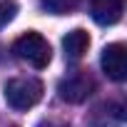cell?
<instances>
[{
	"instance_id": "obj_4",
	"label": "cell",
	"mask_w": 127,
	"mask_h": 127,
	"mask_svg": "<svg viewBox=\"0 0 127 127\" xmlns=\"http://www.w3.org/2000/svg\"><path fill=\"white\" fill-rule=\"evenodd\" d=\"M100 65L105 70V75L115 82H122L127 77V47L122 42H112L102 50L100 55Z\"/></svg>"
},
{
	"instance_id": "obj_1",
	"label": "cell",
	"mask_w": 127,
	"mask_h": 127,
	"mask_svg": "<svg viewBox=\"0 0 127 127\" xmlns=\"http://www.w3.org/2000/svg\"><path fill=\"white\" fill-rule=\"evenodd\" d=\"M42 92H45V87H42V82L37 77H13L3 87L5 102L13 110H30V107H35L42 100Z\"/></svg>"
},
{
	"instance_id": "obj_2",
	"label": "cell",
	"mask_w": 127,
	"mask_h": 127,
	"mask_svg": "<svg viewBox=\"0 0 127 127\" xmlns=\"http://www.w3.org/2000/svg\"><path fill=\"white\" fill-rule=\"evenodd\" d=\"M13 52L15 57H20L23 62H28V65H32L35 70H42L47 67V62L52 57V50H50V42L40 35V32H25L20 35L15 42H13Z\"/></svg>"
},
{
	"instance_id": "obj_6",
	"label": "cell",
	"mask_w": 127,
	"mask_h": 127,
	"mask_svg": "<svg viewBox=\"0 0 127 127\" xmlns=\"http://www.w3.org/2000/svg\"><path fill=\"white\" fill-rule=\"evenodd\" d=\"M90 47V35L82 30V28H75L70 30L65 37H62V50H65V60L70 62H77Z\"/></svg>"
},
{
	"instance_id": "obj_5",
	"label": "cell",
	"mask_w": 127,
	"mask_h": 127,
	"mask_svg": "<svg viewBox=\"0 0 127 127\" xmlns=\"http://www.w3.org/2000/svg\"><path fill=\"white\" fill-rule=\"evenodd\" d=\"M125 13V0H90V15L97 25H115Z\"/></svg>"
},
{
	"instance_id": "obj_3",
	"label": "cell",
	"mask_w": 127,
	"mask_h": 127,
	"mask_svg": "<svg viewBox=\"0 0 127 127\" xmlns=\"http://www.w3.org/2000/svg\"><path fill=\"white\" fill-rule=\"evenodd\" d=\"M95 90V80L87 75V72H70L67 77H62L57 82V95L60 100H65L70 105H77V102H85Z\"/></svg>"
},
{
	"instance_id": "obj_8",
	"label": "cell",
	"mask_w": 127,
	"mask_h": 127,
	"mask_svg": "<svg viewBox=\"0 0 127 127\" xmlns=\"http://www.w3.org/2000/svg\"><path fill=\"white\" fill-rule=\"evenodd\" d=\"M15 15H18V5L13 0H3V3H0V30H3L8 23H13Z\"/></svg>"
},
{
	"instance_id": "obj_7",
	"label": "cell",
	"mask_w": 127,
	"mask_h": 127,
	"mask_svg": "<svg viewBox=\"0 0 127 127\" xmlns=\"http://www.w3.org/2000/svg\"><path fill=\"white\" fill-rule=\"evenodd\" d=\"M40 5L52 15H67L80 5V0H40Z\"/></svg>"
}]
</instances>
